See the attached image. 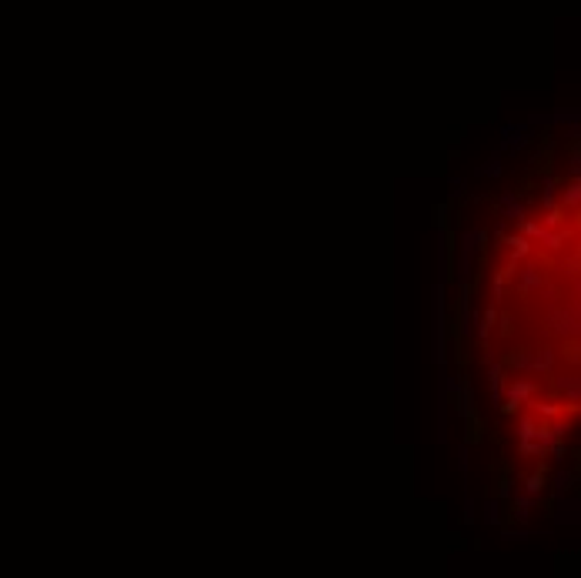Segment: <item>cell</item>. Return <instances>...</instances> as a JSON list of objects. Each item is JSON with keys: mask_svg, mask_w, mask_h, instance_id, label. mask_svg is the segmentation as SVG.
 <instances>
[{"mask_svg": "<svg viewBox=\"0 0 581 578\" xmlns=\"http://www.w3.org/2000/svg\"><path fill=\"white\" fill-rule=\"evenodd\" d=\"M544 488H548V471H544V468H535V471L525 478V491L528 495H535V498H542Z\"/></svg>", "mask_w": 581, "mask_h": 578, "instance_id": "obj_12", "label": "cell"}, {"mask_svg": "<svg viewBox=\"0 0 581 578\" xmlns=\"http://www.w3.org/2000/svg\"><path fill=\"white\" fill-rule=\"evenodd\" d=\"M448 341H451L448 285H445V281H434V288H431V361H434V368L448 365Z\"/></svg>", "mask_w": 581, "mask_h": 578, "instance_id": "obj_1", "label": "cell"}, {"mask_svg": "<svg viewBox=\"0 0 581 578\" xmlns=\"http://www.w3.org/2000/svg\"><path fill=\"white\" fill-rule=\"evenodd\" d=\"M488 228H468L461 234V254H458V285H471L474 274V258L488 248Z\"/></svg>", "mask_w": 581, "mask_h": 578, "instance_id": "obj_2", "label": "cell"}, {"mask_svg": "<svg viewBox=\"0 0 581 578\" xmlns=\"http://www.w3.org/2000/svg\"><path fill=\"white\" fill-rule=\"evenodd\" d=\"M498 214H501V221H525L528 217L525 204H521V197L515 191H505L498 197Z\"/></svg>", "mask_w": 581, "mask_h": 578, "instance_id": "obj_8", "label": "cell"}, {"mask_svg": "<svg viewBox=\"0 0 581 578\" xmlns=\"http://www.w3.org/2000/svg\"><path fill=\"white\" fill-rule=\"evenodd\" d=\"M548 325L555 331H562V334H578V305H571V311L568 308H555L551 314H548Z\"/></svg>", "mask_w": 581, "mask_h": 578, "instance_id": "obj_7", "label": "cell"}, {"mask_svg": "<svg viewBox=\"0 0 581 578\" xmlns=\"http://www.w3.org/2000/svg\"><path fill=\"white\" fill-rule=\"evenodd\" d=\"M558 525H578L581 521V505L578 498H568V495H558V515H555Z\"/></svg>", "mask_w": 581, "mask_h": 578, "instance_id": "obj_9", "label": "cell"}, {"mask_svg": "<svg viewBox=\"0 0 581 578\" xmlns=\"http://www.w3.org/2000/svg\"><path fill=\"white\" fill-rule=\"evenodd\" d=\"M538 285H542V271L535 268V264H528V268L521 271V288L531 291V288H538Z\"/></svg>", "mask_w": 581, "mask_h": 578, "instance_id": "obj_15", "label": "cell"}, {"mask_svg": "<svg viewBox=\"0 0 581 578\" xmlns=\"http://www.w3.org/2000/svg\"><path fill=\"white\" fill-rule=\"evenodd\" d=\"M485 368H488V378H491V401L494 405H501V391H505V365L501 361H485Z\"/></svg>", "mask_w": 581, "mask_h": 578, "instance_id": "obj_10", "label": "cell"}, {"mask_svg": "<svg viewBox=\"0 0 581 578\" xmlns=\"http://www.w3.org/2000/svg\"><path fill=\"white\" fill-rule=\"evenodd\" d=\"M578 201H581V184L578 181H571L562 194V208L564 211H578Z\"/></svg>", "mask_w": 581, "mask_h": 578, "instance_id": "obj_14", "label": "cell"}, {"mask_svg": "<svg viewBox=\"0 0 581 578\" xmlns=\"http://www.w3.org/2000/svg\"><path fill=\"white\" fill-rule=\"evenodd\" d=\"M531 408H535V411H538L542 418H555V415L562 411V408H558V405H551V401H531Z\"/></svg>", "mask_w": 581, "mask_h": 578, "instance_id": "obj_18", "label": "cell"}, {"mask_svg": "<svg viewBox=\"0 0 581 578\" xmlns=\"http://www.w3.org/2000/svg\"><path fill=\"white\" fill-rule=\"evenodd\" d=\"M485 521H488V525H501V501H498V498H488L485 501Z\"/></svg>", "mask_w": 581, "mask_h": 578, "instance_id": "obj_16", "label": "cell"}, {"mask_svg": "<svg viewBox=\"0 0 581 578\" xmlns=\"http://www.w3.org/2000/svg\"><path fill=\"white\" fill-rule=\"evenodd\" d=\"M501 331L511 334V314H508V311H501Z\"/></svg>", "mask_w": 581, "mask_h": 578, "instance_id": "obj_22", "label": "cell"}, {"mask_svg": "<svg viewBox=\"0 0 581 578\" xmlns=\"http://www.w3.org/2000/svg\"><path fill=\"white\" fill-rule=\"evenodd\" d=\"M575 485V475L571 471H558L555 475V488H558V495H568V488Z\"/></svg>", "mask_w": 581, "mask_h": 578, "instance_id": "obj_17", "label": "cell"}, {"mask_svg": "<svg viewBox=\"0 0 581 578\" xmlns=\"http://www.w3.org/2000/svg\"><path fill=\"white\" fill-rule=\"evenodd\" d=\"M542 498H535V495H528L525 488H515V495L508 498V508H511V518L521 521L525 525L528 518H531V512H535V505H538Z\"/></svg>", "mask_w": 581, "mask_h": 578, "instance_id": "obj_6", "label": "cell"}, {"mask_svg": "<svg viewBox=\"0 0 581 578\" xmlns=\"http://www.w3.org/2000/svg\"><path fill=\"white\" fill-rule=\"evenodd\" d=\"M501 157H505L501 151H494L485 164H478V168H474V177H498V174L505 171V168H501Z\"/></svg>", "mask_w": 581, "mask_h": 578, "instance_id": "obj_13", "label": "cell"}, {"mask_svg": "<svg viewBox=\"0 0 581 578\" xmlns=\"http://www.w3.org/2000/svg\"><path fill=\"white\" fill-rule=\"evenodd\" d=\"M528 134H531L528 124H505V127H501V154L521 151L528 144Z\"/></svg>", "mask_w": 581, "mask_h": 578, "instance_id": "obj_5", "label": "cell"}, {"mask_svg": "<svg viewBox=\"0 0 581 578\" xmlns=\"http://www.w3.org/2000/svg\"><path fill=\"white\" fill-rule=\"evenodd\" d=\"M458 471H461V478L468 482V444L458 448Z\"/></svg>", "mask_w": 581, "mask_h": 578, "instance_id": "obj_20", "label": "cell"}, {"mask_svg": "<svg viewBox=\"0 0 581 578\" xmlns=\"http://www.w3.org/2000/svg\"><path fill=\"white\" fill-rule=\"evenodd\" d=\"M555 385H558V391H562L571 405L578 408V401H581V381H578V374H562Z\"/></svg>", "mask_w": 581, "mask_h": 578, "instance_id": "obj_11", "label": "cell"}, {"mask_svg": "<svg viewBox=\"0 0 581 578\" xmlns=\"http://www.w3.org/2000/svg\"><path fill=\"white\" fill-rule=\"evenodd\" d=\"M501 539H505V541H525L528 532H525V528H505V532H501Z\"/></svg>", "mask_w": 581, "mask_h": 578, "instance_id": "obj_21", "label": "cell"}, {"mask_svg": "<svg viewBox=\"0 0 581 578\" xmlns=\"http://www.w3.org/2000/svg\"><path fill=\"white\" fill-rule=\"evenodd\" d=\"M451 405H454V374L451 365L438 368V444H448Z\"/></svg>", "mask_w": 581, "mask_h": 578, "instance_id": "obj_3", "label": "cell"}, {"mask_svg": "<svg viewBox=\"0 0 581 578\" xmlns=\"http://www.w3.org/2000/svg\"><path fill=\"white\" fill-rule=\"evenodd\" d=\"M564 221V208H548V214H544V224L548 228H558Z\"/></svg>", "mask_w": 581, "mask_h": 578, "instance_id": "obj_19", "label": "cell"}, {"mask_svg": "<svg viewBox=\"0 0 581 578\" xmlns=\"http://www.w3.org/2000/svg\"><path fill=\"white\" fill-rule=\"evenodd\" d=\"M535 391H538V385H535L531 378H515V381H511V388H508V391H501V401H505L501 408H505V411H518V408L525 405Z\"/></svg>", "mask_w": 581, "mask_h": 578, "instance_id": "obj_4", "label": "cell"}]
</instances>
